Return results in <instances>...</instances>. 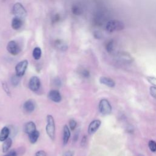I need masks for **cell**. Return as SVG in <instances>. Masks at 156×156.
<instances>
[{
  "instance_id": "cell-3",
  "label": "cell",
  "mask_w": 156,
  "mask_h": 156,
  "mask_svg": "<svg viewBox=\"0 0 156 156\" xmlns=\"http://www.w3.org/2000/svg\"><path fill=\"white\" fill-rule=\"evenodd\" d=\"M12 13L15 16L21 19L24 18L27 15V12L25 8L20 2H16L13 5Z\"/></svg>"
},
{
  "instance_id": "cell-26",
  "label": "cell",
  "mask_w": 156,
  "mask_h": 156,
  "mask_svg": "<svg viewBox=\"0 0 156 156\" xmlns=\"http://www.w3.org/2000/svg\"><path fill=\"white\" fill-rule=\"evenodd\" d=\"M2 88H3V90H4V91L6 93V94L7 95H10V90L7 86V85L6 84L5 82H2Z\"/></svg>"
},
{
  "instance_id": "cell-16",
  "label": "cell",
  "mask_w": 156,
  "mask_h": 156,
  "mask_svg": "<svg viewBox=\"0 0 156 156\" xmlns=\"http://www.w3.org/2000/svg\"><path fill=\"white\" fill-rule=\"evenodd\" d=\"M12 144V140L10 138H7L5 140H4L3 141V144L2 146V151L4 153L7 152L9 149H10V147H11Z\"/></svg>"
},
{
  "instance_id": "cell-35",
  "label": "cell",
  "mask_w": 156,
  "mask_h": 156,
  "mask_svg": "<svg viewBox=\"0 0 156 156\" xmlns=\"http://www.w3.org/2000/svg\"><path fill=\"white\" fill-rule=\"evenodd\" d=\"M4 1H5V0H4Z\"/></svg>"
},
{
  "instance_id": "cell-15",
  "label": "cell",
  "mask_w": 156,
  "mask_h": 156,
  "mask_svg": "<svg viewBox=\"0 0 156 156\" xmlns=\"http://www.w3.org/2000/svg\"><path fill=\"white\" fill-rule=\"evenodd\" d=\"M9 134H10L9 129L6 126L4 127L0 132V141H4L7 138H8Z\"/></svg>"
},
{
  "instance_id": "cell-22",
  "label": "cell",
  "mask_w": 156,
  "mask_h": 156,
  "mask_svg": "<svg viewBox=\"0 0 156 156\" xmlns=\"http://www.w3.org/2000/svg\"><path fill=\"white\" fill-rule=\"evenodd\" d=\"M148 146H149V148L152 152H156V142L155 141L153 140L149 141Z\"/></svg>"
},
{
  "instance_id": "cell-6",
  "label": "cell",
  "mask_w": 156,
  "mask_h": 156,
  "mask_svg": "<svg viewBox=\"0 0 156 156\" xmlns=\"http://www.w3.org/2000/svg\"><path fill=\"white\" fill-rule=\"evenodd\" d=\"M7 51L13 55H18L20 52V47L18 44L14 40L10 41L7 45Z\"/></svg>"
},
{
  "instance_id": "cell-1",
  "label": "cell",
  "mask_w": 156,
  "mask_h": 156,
  "mask_svg": "<svg viewBox=\"0 0 156 156\" xmlns=\"http://www.w3.org/2000/svg\"><path fill=\"white\" fill-rule=\"evenodd\" d=\"M47 124L46 126V132L49 138L54 140L55 134V121L53 116L51 115H48L46 116Z\"/></svg>"
},
{
  "instance_id": "cell-27",
  "label": "cell",
  "mask_w": 156,
  "mask_h": 156,
  "mask_svg": "<svg viewBox=\"0 0 156 156\" xmlns=\"http://www.w3.org/2000/svg\"><path fill=\"white\" fill-rule=\"evenodd\" d=\"M147 81L154 87H156V78L154 77H147Z\"/></svg>"
},
{
  "instance_id": "cell-4",
  "label": "cell",
  "mask_w": 156,
  "mask_h": 156,
  "mask_svg": "<svg viewBox=\"0 0 156 156\" xmlns=\"http://www.w3.org/2000/svg\"><path fill=\"white\" fill-rule=\"evenodd\" d=\"M112 106L108 100L105 99H101L99 103V110L104 115H109L112 112Z\"/></svg>"
},
{
  "instance_id": "cell-28",
  "label": "cell",
  "mask_w": 156,
  "mask_h": 156,
  "mask_svg": "<svg viewBox=\"0 0 156 156\" xmlns=\"http://www.w3.org/2000/svg\"><path fill=\"white\" fill-rule=\"evenodd\" d=\"M35 156H46V153L45 151L43 150H40L36 152Z\"/></svg>"
},
{
  "instance_id": "cell-17",
  "label": "cell",
  "mask_w": 156,
  "mask_h": 156,
  "mask_svg": "<svg viewBox=\"0 0 156 156\" xmlns=\"http://www.w3.org/2000/svg\"><path fill=\"white\" fill-rule=\"evenodd\" d=\"M29 135V141L30 142L32 143V144H34L35 143L38 139V137L40 136V133L38 130H35L34 132H33L32 133H30Z\"/></svg>"
},
{
  "instance_id": "cell-21",
  "label": "cell",
  "mask_w": 156,
  "mask_h": 156,
  "mask_svg": "<svg viewBox=\"0 0 156 156\" xmlns=\"http://www.w3.org/2000/svg\"><path fill=\"white\" fill-rule=\"evenodd\" d=\"M20 77L16 76V74L13 76L11 78V83L13 86H16L18 85L20 82Z\"/></svg>"
},
{
  "instance_id": "cell-30",
  "label": "cell",
  "mask_w": 156,
  "mask_h": 156,
  "mask_svg": "<svg viewBox=\"0 0 156 156\" xmlns=\"http://www.w3.org/2000/svg\"><path fill=\"white\" fill-rule=\"evenodd\" d=\"M54 82L55 85H56L57 86L59 87V86H60V85H61V80H60V79L58 77H56V78H55V79H54Z\"/></svg>"
},
{
  "instance_id": "cell-34",
  "label": "cell",
  "mask_w": 156,
  "mask_h": 156,
  "mask_svg": "<svg viewBox=\"0 0 156 156\" xmlns=\"http://www.w3.org/2000/svg\"><path fill=\"white\" fill-rule=\"evenodd\" d=\"M78 137H79V133L77 132L74 134V138H73V140L74 141H77V140H78Z\"/></svg>"
},
{
  "instance_id": "cell-29",
  "label": "cell",
  "mask_w": 156,
  "mask_h": 156,
  "mask_svg": "<svg viewBox=\"0 0 156 156\" xmlns=\"http://www.w3.org/2000/svg\"><path fill=\"white\" fill-rule=\"evenodd\" d=\"M4 156H17V154L14 150H12L10 152H9L7 154H5Z\"/></svg>"
},
{
  "instance_id": "cell-23",
  "label": "cell",
  "mask_w": 156,
  "mask_h": 156,
  "mask_svg": "<svg viewBox=\"0 0 156 156\" xmlns=\"http://www.w3.org/2000/svg\"><path fill=\"white\" fill-rule=\"evenodd\" d=\"M76 126H77V122L74 119H72L69 121V127L71 130H74L76 127Z\"/></svg>"
},
{
  "instance_id": "cell-25",
  "label": "cell",
  "mask_w": 156,
  "mask_h": 156,
  "mask_svg": "<svg viewBox=\"0 0 156 156\" xmlns=\"http://www.w3.org/2000/svg\"><path fill=\"white\" fill-rule=\"evenodd\" d=\"M150 94L155 99H156V87L152 86L150 87Z\"/></svg>"
},
{
  "instance_id": "cell-32",
  "label": "cell",
  "mask_w": 156,
  "mask_h": 156,
  "mask_svg": "<svg viewBox=\"0 0 156 156\" xmlns=\"http://www.w3.org/2000/svg\"><path fill=\"white\" fill-rule=\"evenodd\" d=\"M63 156H73V152L71 151H66L63 154Z\"/></svg>"
},
{
  "instance_id": "cell-13",
  "label": "cell",
  "mask_w": 156,
  "mask_h": 156,
  "mask_svg": "<svg viewBox=\"0 0 156 156\" xmlns=\"http://www.w3.org/2000/svg\"><path fill=\"white\" fill-rule=\"evenodd\" d=\"M23 25L22 19L15 16L11 22V26L14 30H18L20 29Z\"/></svg>"
},
{
  "instance_id": "cell-9",
  "label": "cell",
  "mask_w": 156,
  "mask_h": 156,
  "mask_svg": "<svg viewBox=\"0 0 156 156\" xmlns=\"http://www.w3.org/2000/svg\"><path fill=\"white\" fill-rule=\"evenodd\" d=\"M101 124V122L99 119H94L92 121L88 126V134L91 135L95 133L100 127Z\"/></svg>"
},
{
  "instance_id": "cell-18",
  "label": "cell",
  "mask_w": 156,
  "mask_h": 156,
  "mask_svg": "<svg viewBox=\"0 0 156 156\" xmlns=\"http://www.w3.org/2000/svg\"><path fill=\"white\" fill-rule=\"evenodd\" d=\"M41 49L39 47H35L32 52V55L35 60H38L41 57Z\"/></svg>"
},
{
  "instance_id": "cell-20",
  "label": "cell",
  "mask_w": 156,
  "mask_h": 156,
  "mask_svg": "<svg viewBox=\"0 0 156 156\" xmlns=\"http://www.w3.org/2000/svg\"><path fill=\"white\" fill-rule=\"evenodd\" d=\"M55 46L58 49H60L61 51H65L68 48L66 44L60 40H57L55 41Z\"/></svg>"
},
{
  "instance_id": "cell-5",
  "label": "cell",
  "mask_w": 156,
  "mask_h": 156,
  "mask_svg": "<svg viewBox=\"0 0 156 156\" xmlns=\"http://www.w3.org/2000/svg\"><path fill=\"white\" fill-rule=\"evenodd\" d=\"M28 66L27 60H23L18 62L15 66V74L21 77L25 74Z\"/></svg>"
},
{
  "instance_id": "cell-33",
  "label": "cell",
  "mask_w": 156,
  "mask_h": 156,
  "mask_svg": "<svg viewBox=\"0 0 156 156\" xmlns=\"http://www.w3.org/2000/svg\"><path fill=\"white\" fill-rule=\"evenodd\" d=\"M60 20V16L58 15H55L54 16V17H53V18H52V23H55V22H57V20Z\"/></svg>"
},
{
  "instance_id": "cell-2",
  "label": "cell",
  "mask_w": 156,
  "mask_h": 156,
  "mask_svg": "<svg viewBox=\"0 0 156 156\" xmlns=\"http://www.w3.org/2000/svg\"><path fill=\"white\" fill-rule=\"evenodd\" d=\"M124 24L118 20H112L108 21L105 25V29L108 32L121 30L124 29Z\"/></svg>"
},
{
  "instance_id": "cell-10",
  "label": "cell",
  "mask_w": 156,
  "mask_h": 156,
  "mask_svg": "<svg viewBox=\"0 0 156 156\" xmlns=\"http://www.w3.org/2000/svg\"><path fill=\"white\" fill-rule=\"evenodd\" d=\"M36 126L35 124L33 121H29L27 122L24 127V131L26 133L29 135L30 133H32L35 130H36Z\"/></svg>"
},
{
  "instance_id": "cell-24",
  "label": "cell",
  "mask_w": 156,
  "mask_h": 156,
  "mask_svg": "<svg viewBox=\"0 0 156 156\" xmlns=\"http://www.w3.org/2000/svg\"><path fill=\"white\" fill-rule=\"evenodd\" d=\"M80 75L82 77H83L85 78H87V77H88L90 76V73L87 69H83L80 71Z\"/></svg>"
},
{
  "instance_id": "cell-31",
  "label": "cell",
  "mask_w": 156,
  "mask_h": 156,
  "mask_svg": "<svg viewBox=\"0 0 156 156\" xmlns=\"http://www.w3.org/2000/svg\"><path fill=\"white\" fill-rule=\"evenodd\" d=\"M86 142H87V136L84 135L83 136L82 140H81V141H80V144L82 146H83L85 144H86Z\"/></svg>"
},
{
  "instance_id": "cell-8",
  "label": "cell",
  "mask_w": 156,
  "mask_h": 156,
  "mask_svg": "<svg viewBox=\"0 0 156 156\" xmlns=\"http://www.w3.org/2000/svg\"><path fill=\"white\" fill-rule=\"evenodd\" d=\"M48 96L51 101L54 102H60L62 100V96L60 92L57 90H50L48 93Z\"/></svg>"
},
{
  "instance_id": "cell-11",
  "label": "cell",
  "mask_w": 156,
  "mask_h": 156,
  "mask_svg": "<svg viewBox=\"0 0 156 156\" xmlns=\"http://www.w3.org/2000/svg\"><path fill=\"white\" fill-rule=\"evenodd\" d=\"M71 133H70V129L67 125H65L63 126V143L64 145L66 144L69 141L70 138Z\"/></svg>"
},
{
  "instance_id": "cell-7",
  "label": "cell",
  "mask_w": 156,
  "mask_h": 156,
  "mask_svg": "<svg viewBox=\"0 0 156 156\" xmlns=\"http://www.w3.org/2000/svg\"><path fill=\"white\" fill-rule=\"evenodd\" d=\"M29 88L32 91H37L39 90L41 82L40 79L37 76H32L29 81Z\"/></svg>"
},
{
  "instance_id": "cell-19",
  "label": "cell",
  "mask_w": 156,
  "mask_h": 156,
  "mask_svg": "<svg viewBox=\"0 0 156 156\" xmlns=\"http://www.w3.org/2000/svg\"><path fill=\"white\" fill-rule=\"evenodd\" d=\"M71 11L75 15H80L82 13V9L81 8V6L79 5V4H73L71 7Z\"/></svg>"
},
{
  "instance_id": "cell-12",
  "label": "cell",
  "mask_w": 156,
  "mask_h": 156,
  "mask_svg": "<svg viewBox=\"0 0 156 156\" xmlns=\"http://www.w3.org/2000/svg\"><path fill=\"white\" fill-rule=\"evenodd\" d=\"M23 108L26 112L28 113L32 112L35 109L34 102L32 99H29L26 101L23 105Z\"/></svg>"
},
{
  "instance_id": "cell-14",
  "label": "cell",
  "mask_w": 156,
  "mask_h": 156,
  "mask_svg": "<svg viewBox=\"0 0 156 156\" xmlns=\"http://www.w3.org/2000/svg\"><path fill=\"white\" fill-rule=\"evenodd\" d=\"M99 81L102 84H104L109 87H113L115 85V83L113 80L109 77L102 76L99 79Z\"/></svg>"
}]
</instances>
